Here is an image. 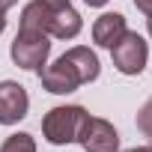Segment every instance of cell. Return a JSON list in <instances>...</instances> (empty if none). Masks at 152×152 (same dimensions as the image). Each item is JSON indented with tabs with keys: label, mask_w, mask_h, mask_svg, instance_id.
<instances>
[{
	"label": "cell",
	"mask_w": 152,
	"mask_h": 152,
	"mask_svg": "<svg viewBox=\"0 0 152 152\" xmlns=\"http://www.w3.org/2000/svg\"><path fill=\"white\" fill-rule=\"evenodd\" d=\"M146 30H149V36H152V15H146Z\"/></svg>",
	"instance_id": "obj_15"
},
{
	"label": "cell",
	"mask_w": 152,
	"mask_h": 152,
	"mask_svg": "<svg viewBox=\"0 0 152 152\" xmlns=\"http://www.w3.org/2000/svg\"><path fill=\"white\" fill-rule=\"evenodd\" d=\"M110 57H113L116 72H122V75L131 78V75H140L143 72V66L149 60V45H146V39L140 33L125 30V36L110 48Z\"/></svg>",
	"instance_id": "obj_5"
},
{
	"label": "cell",
	"mask_w": 152,
	"mask_h": 152,
	"mask_svg": "<svg viewBox=\"0 0 152 152\" xmlns=\"http://www.w3.org/2000/svg\"><path fill=\"white\" fill-rule=\"evenodd\" d=\"M125 152H152V146H134V149H125Z\"/></svg>",
	"instance_id": "obj_14"
},
{
	"label": "cell",
	"mask_w": 152,
	"mask_h": 152,
	"mask_svg": "<svg viewBox=\"0 0 152 152\" xmlns=\"http://www.w3.org/2000/svg\"><path fill=\"white\" fill-rule=\"evenodd\" d=\"M30 96L18 81H0V125H15L27 116Z\"/></svg>",
	"instance_id": "obj_7"
},
{
	"label": "cell",
	"mask_w": 152,
	"mask_h": 152,
	"mask_svg": "<svg viewBox=\"0 0 152 152\" xmlns=\"http://www.w3.org/2000/svg\"><path fill=\"white\" fill-rule=\"evenodd\" d=\"M9 54H12V63H15L18 69L39 72V69L48 63L51 36L42 33V30H33V27H21L18 36L12 39V45H9Z\"/></svg>",
	"instance_id": "obj_3"
},
{
	"label": "cell",
	"mask_w": 152,
	"mask_h": 152,
	"mask_svg": "<svg viewBox=\"0 0 152 152\" xmlns=\"http://www.w3.org/2000/svg\"><path fill=\"white\" fill-rule=\"evenodd\" d=\"M102 72V63L96 57V51H90L87 45H75L66 54H60L51 66L39 69V81L48 93L54 96H69L84 84H93Z\"/></svg>",
	"instance_id": "obj_1"
},
{
	"label": "cell",
	"mask_w": 152,
	"mask_h": 152,
	"mask_svg": "<svg viewBox=\"0 0 152 152\" xmlns=\"http://www.w3.org/2000/svg\"><path fill=\"white\" fill-rule=\"evenodd\" d=\"M0 152H36V137L27 134V131H15L3 140Z\"/></svg>",
	"instance_id": "obj_9"
},
{
	"label": "cell",
	"mask_w": 152,
	"mask_h": 152,
	"mask_svg": "<svg viewBox=\"0 0 152 152\" xmlns=\"http://www.w3.org/2000/svg\"><path fill=\"white\" fill-rule=\"evenodd\" d=\"M137 128H140V134H143V137H149V140H152V99H146V102H143V107L137 110Z\"/></svg>",
	"instance_id": "obj_10"
},
{
	"label": "cell",
	"mask_w": 152,
	"mask_h": 152,
	"mask_svg": "<svg viewBox=\"0 0 152 152\" xmlns=\"http://www.w3.org/2000/svg\"><path fill=\"white\" fill-rule=\"evenodd\" d=\"M125 30H128V24H125V18L119 12H104L93 24V42L102 45V48H113L125 36Z\"/></svg>",
	"instance_id": "obj_8"
},
{
	"label": "cell",
	"mask_w": 152,
	"mask_h": 152,
	"mask_svg": "<svg viewBox=\"0 0 152 152\" xmlns=\"http://www.w3.org/2000/svg\"><path fill=\"white\" fill-rule=\"evenodd\" d=\"M15 3H18V0H0V33L6 30V12H9Z\"/></svg>",
	"instance_id": "obj_11"
},
{
	"label": "cell",
	"mask_w": 152,
	"mask_h": 152,
	"mask_svg": "<svg viewBox=\"0 0 152 152\" xmlns=\"http://www.w3.org/2000/svg\"><path fill=\"white\" fill-rule=\"evenodd\" d=\"M75 143H81L87 152H119V134H116V128L107 119L90 116V113L84 116Z\"/></svg>",
	"instance_id": "obj_6"
},
{
	"label": "cell",
	"mask_w": 152,
	"mask_h": 152,
	"mask_svg": "<svg viewBox=\"0 0 152 152\" xmlns=\"http://www.w3.org/2000/svg\"><path fill=\"white\" fill-rule=\"evenodd\" d=\"M87 110L81 104H60V107H51L42 119V134L51 146H66V143H75L78 140V128L84 122Z\"/></svg>",
	"instance_id": "obj_4"
},
{
	"label": "cell",
	"mask_w": 152,
	"mask_h": 152,
	"mask_svg": "<svg viewBox=\"0 0 152 152\" xmlns=\"http://www.w3.org/2000/svg\"><path fill=\"white\" fill-rule=\"evenodd\" d=\"M84 3H87V6H96V9H99V6H104V3H110V0H84Z\"/></svg>",
	"instance_id": "obj_13"
},
{
	"label": "cell",
	"mask_w": 152,
	"mask_h": 152,
	"mask_svg": "<svg viewBox=\"0 0 152 152\" xmlns=\"http://www.w3.org/2000/svg\"><path fill=\"white\" fill-rule=\"evenodd\" d=\"M134 6H137L143 15H152V0H134Z\"/></svg>",
	"instance_id": "obj_12"
},
{
	"label": "cell",
	"mask_w": 152,
	"mask_h": 152,
	"mask_svg": "<svg viewBox=\"0 0 152 152\" xmlns=\"http://www.w3.org/2000/svg\"><path fill=\"white\" fill-rule=\"evenodd\" d=\"M21 27L42 30L54 39H75L84 21L72 6V0H33L21 12Z\"/></svg>",
	"instance_id": "obj_2"
}]
</instances>
